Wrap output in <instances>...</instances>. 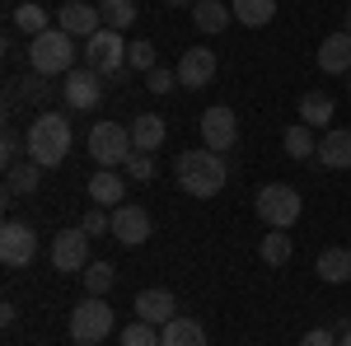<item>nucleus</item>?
<instances>
[{
    "mask_svg": "<svg viewBox=\"0 0 351 346\" xmlns=\"http://www.w3.org/2000/svg\"><path fill=\"white\" fill-rule=\"evenodd\" d=\"M230 14H234V10H225L220 0H197V5H192V24L202 28V33H220V28H230Z\"/></svg>",
    "mask_w": 351,
    "mask_h": 346,
    "instance_id": "a878e982",
    "label": "nucleus"
},
{
    "mask_svg": "<svg viewBox=\"0 0 351 346\" xmlns=\"http://www.w3.org/2000/svg\"><path fill=\"white\" fill-rule=\"evenodd\" d=\"M99 14H104V28L127 33V28L136 24V0H104V5H99Z\"/></svg>",
    "mask_w": 351,
    "mask_h": 346,
    "instance_id": "bb28decb",
    "label": "nucleus"
},
{
    "mask_svg": "<svg viewBox=\"0 0 351 346\" xmlns=\"http://www.w3.org/2000/svg\"><path fill=\"white\" fill-rule=\"evenodd\" d=\"M84 291L89 295H108L112 291V262H89L84 267Z\"/></svg>",
    "mask_w": 351,
    "mask_h": 346,
    "instance_id": "7c9ffc66",
    "label": "nucleus"
},
{
    "mask_svg": "<svg viewBox=\"0 0 351 346\" xmlns=\"http://www.w3.org/2000/svg\"><path fill=\"white\" fill-rule=\"evenodd\" d=\"M89 155L99 169H117L136 155V140H132V127H117V122H94L89 132Z\"/></svg>",
    "mask_w": 351,
    "mask_h": 346,
    "instance_id": "423d86ee",
    "label": "nucleus"
},
{
    "mask_svg": "<svg viewBox=\"0 0 351 346\" xmlns=\"http://www.w3.org/2000/svg\"><path fill=\"white\" fill-rule=\"evenodd\" d=\"M314 271L324 276L328 286L351 281V248H324V253H319V262H314Z\"/></svg>",
    "mask_w": 351,
    "mask_h": 346,
    "instance_id": "412c9836",
    "label": "nucleus"
},
{
    "mask_svg": "<svg viewBox=\"0 0 351 346\" xmlns=\"http://www.w3.org/2000/svg\"><path fill=\"white\" fill-rule=\"evenodd\" d=\"M89 197H94L99 206H122V197H127V178L112 173V169H99V173L89 178Z\"/></svg>",
    "mask_w": 351,
    "mask_h": 346,
    "instance_id": "a211bd4d",
    "label": "nucleus"
},
{
    "mask_svg": "<svg viewBox=\"0 0 351 346\" xmlns=\"http://www.w3.org/2000/svg\"><path fill=\"white\" fill-rule=\"evenodd\" d=\"M258 215H263V225H271V230H291L300 220V192L291 183H267L258 192Z\"/></svg>",
    "mask_w": 351,
    "mask_h": 346,
    "instance_id": "0eeeda50",
    "label": "nucleus"
},
{
    "mask_svg": "<svg viewBox=\"0 0 351 346\" xmlns=\"http://www.w3.org/2000/svg\"><path fill=\"white\" fill-rule=\"evenodd\" d=\"M66 155H71V122H66V112L33 117V127H28V160L43 164V169H56Z\"/></svg>",
    "mask_w": 351,
    "mask_h": 346,
    "instance_id": "f03ea898",
    "label": "nucleus"
},
{
    "mask_svg": "<svg viewBox=\"0 0 351 346\" xmlns=\"http://www.w3.org/2000/svg\"><path fill=\"white\" fill-rule=\"evenodd\" d=\"M173 173H178V187L188 192V197H216L220 187H225V178H230V169H225V160H220L216 150H183L178 155V164H173Z\"/></svg>",
    "mask_w": 351,
    "mask_h": 346,
    "instance_id": "f257e3e1",
    "label": "nucleus"
},
{
    "mask_svg": "<svg viewBox=\"0 0 351 346\" xmlns=\"http://www.w3.org/2000/svg\"><path fill=\"white\" fill-rule=\"evenodd\" d=\"M150 230H155V225H150V211H141V206H127V201H122V206L112 211V239L127 243V248H141V243L150 239Z\"/></svg>",
    "mask_w": 351,
    "mask_h": 346,
    "instance_id": "ddd939ff",
    "label": "nucleus"
},
{
    "mask_svg": "<svg viewBox=\"0 0 351 346\" xmlns=\"http://www.w3.org/2000/svg\"><path fill=\"white\" fill-rule=\"evenodd\" d=\"M136 319L164 328V323L178 319V299H173L169 291H141V295H136Z\"/></svg>",
    "mask_w": 351,
    "mask_h": 346,
    "instance_id": "2eb2a0df",
    "label": "nucleus"
},
{
    "mask_svg": "<svg viewBox=\"0 0 351 346\" xmlns=\"http://www.w3.org/2000/svg\"><path fill=\"white\" fill-rule=\"evenodd\" d=\"M122 346H160V332H155V323L136 319L122 328Z\"/></svg>",
    "mask_w": 351,
    "mask_h": 346,
    "instance_id": "2f4dec72",
    "label": "nucleus"
},
{
    "mask_svg": "<svg viewBox=\"0 0 351 346\" xmlns=\"http://www.w3.org/2000/svg\"><path fill=\"white\" fill-rule=\"evenodd\" d=\"M216 80V52L211 47H188L178 56V84L183 89H206Z\"/></svg>",
    "mask_w": 351,
    "mask_h": 346,
    "instance_id": "f8f14e48",
    "label": "nucleus"
},
{
    "mask_svg": "<svg viewBox=\"0 0 351 346\" xmlns=\"http://www.w3.org/2000/svg\"><path fill=\"white\" fill-rule=\"evenodd\" d=\"M112 323H117V319H112L108 299H104V295H89V299H80V304L71 309V342L99 346L112 332Z\"/></svg>",
    "mask_w": 351,
    "mask_h": 346,
    "instance_id": "39448f33",
    "label": "nucleus"
},
{
    "mask_svg": "<svg viewBox=\"0 0 351 346\" xmlns=\"http://www.w3.org/2000/svg\"><path fill=\"white\" fill-rule=\"evenodd\" d=\"M127 47H132V42H122L117 28H99V33L84 42V61H89L104 80H127Z\"/></svg>",
    "mask_w": 351,
    "mask_h": 346,
    "instance_id": "20e7f679",
    "label": "nucleus"
},
{
    "mask_svg": "<svg viewBox=\"0 0 351 346\" xmlns=\"http://www.w3.org/2000/svg\"><path fill=\"white\" fill-rule=\"evenodd\" d=\"M300 346H337V337H332L328 328H314V332H304V337H300Z\"/></svg>",
    "mask_w": 351,
    "mask_h": 346,
    "instance_id": "4c0bfd02",
    "label": "nucleus"
},
{
    "mask_svg": "<svg viewBox=\"0 0 351 346\" xmlns=\"http://www.w3.org/2000/svg\"><path fill=\"white\" fill-rule=\"evenodd\" d=\"M314 160L324 169H351V132L347 127H332L328 136H319V155Z\"/></svg>",
    "mask_w": 351,
    "mask_h": 346,
    "instance_id": "f3484780",
    "label": "nucleus"
},
{
    "mask_svg": "<svg viewBox=\"0 0 351 346\" xmlns=\"http://www.w3.org/2000/svg\"><path fill=\"white\" fill-rule=\"evenodd\" d=\"M145 89H150V94H173V89H178V71H164V66H155V71L145 75Z\"/></svg>",
    "mask_w": 351,
    "mask_h": 346,
    "instance_id": "72a5a7b5",
    "label": "nucleus"
},
{
    "mask_svg": "<svg viewBox=\"0 0 351 346\" xmlns=\"http://www.w3.org/2000/svg\"><path fill=\"white\" fill-rule=\"evenodd\" d=\"M300 122H304V127H314V132H319V127L328 132V122H332V99L319 94V89H309V94L300 99Z\"/></svg>",
    "mask_w": 351,
    "mask_h": 346,
    "instance_id": "b1692460",
    "label": "nucleus"
},
{
    "mask_svg": "<svg viewBox=\"0 0 351 346\" xmlns=\"http://www.w3.org/2000/svg\"><path fill=\"white\" fill-rule=\"evenodd\" d=\"M19 94L38 103V99H52V84H47V75H38V71H28L24 80H19Z\"/></svg>",
    "mask_w": 351,
    "mask_h": 346,
    "instance_id": "473e14b6",
    "label": "nucleus"
},
{
    "mask_svg": "<svg viewBox=\"0 0 351 346\" xmlns=\"http://www.w3.org/2000/svg\"><path fill=\"white\" fill-rule=\"evenodd\" d=\"M80 230L89 234V239H99V234H112V215H104V206H99V211H84Z\"/></svg>",
    "mask_w": 351,
    "mask_h": 346,
    "instance_id": "f704fd0d",
    "label": "nucleus"
},
{
    "mask_svg": "<svg viewBox=\"0 0 351 346\" xmlns=\"http://www.w3.org/2000/svg\"><path fill=\"white\" fill-rule=\"evenodd\" d=\"M19 150H24V140H19L14 132H5V140H0V160H5V169L19 164Z\"/></svg>",
    "mask_w": 351,
    "mask_h": 346,
    "instance_id": "e433bc0d",
    "label": "nucleus"
},
{
    "mask_svg": "<svg viewBox=\"0 0 351 346\" xmlns=\"http://www.w3.org/2000/svg\"><path fill=\"white\" fill-rule=\"evenodd\" d=\"M234 140H239V122H234V108H225V103L206 108V112H202V145H206V150H216V155H225V150H230Z\"/></svg>",
    "mask_w": 351,
    "mask_h": 346,
    "instance_id": "9d476101",
    "label": "nucleus"
},
{
    "mask_svg": "<svg viewBox=\"0 0 351 346\" xmlns=\"http://www.w3.org/2000/svg\"><path fill=\"white\" fill-rule=\"evenodd\" d=\"M342 80H347V84H351V71H347V75H342Z\"/></svg>",
    "mask_w": 351,
    "mask_h": 346,
    "instance_id": "37998d69",
    "label": "nucleus"
},
{
    "mask_svg": "<svg viewBox=\"0 0 351 346\" xmlns=\"http://www.w3.org/2000/svg\"><path fill=\"white\" fill-rule=\"evenodd\" d=\"M132 140H136L141 155H155V150L164 145V117L160 112H141V117L132 122Z\"/></svg>",
    "mask_w": 351,
    "mask_h": 346,
    "instance_id": "6ab92c4d",
    "label": "nucleus"
},
{
    "mask_svg": "<svg viewBox=\"0 0 351 346\" xmlns=\"http://www.w3.org/2000/svg\"><path fill=\"white\" fill-rule=\"evenodd\" d=\"M160 346H206V328L197 319H173L160 328Z\"/></svg>",
    "mask_w": 351,
    "mask_h": 346,
    "instance_id": "aec40b11",
    "label": "nucleus"
},
{
    "mask_svg": "<svg viewBox=\"0 0 351 346\" xmlns=\"http://www.w3.org/2000/svg\"><path fill=\"white\" fill-rule=\"evenodd\" d=\"M33 258H38V234H33V225L5 220V230H0V262L5 267H28Z\"/></svg>",
    "mask_w": 351,
    "mask_h": 346,
    "instance_id": "6e6552de",
    "label": "nucleus"
},
{
    "mask_svg": "<svg viewBox=\"0 0 351 346\" xmlns=\"http://www.w3.org/2000/svg\"><path fill=\"white\" fill-rule=\"evenodd\" d=\"M164 5H178V10H183V5H188V10H192V5H197V0H164Z\"/></svg>",
    "mask_w": 351,
    "mask_h": 346,
    "instance_id": "ea45409f",
    "label": "nucleus"
},
{
    "mask_svg": "<svg viewBox=\"0 0 351 346\" xmlns=\"http://www.w3.org/2000/svg\"><path fill=\"white\" fill-rule=\"evenodd\" d=\"M319 71L328 75H347L351 71V33H328L324 42H319Z\"/></svg>",
    "mask_w": 351,
    "mask_h": 346,
    "instance_id": "dca6fc26",
    "label": "nucleus"
},
{
    "mask_svg": "<svg viewBox=\"0 0 351 346\" xmlns=\"http://www.w3.org/2000/svg\"><path fill=\"white\" fill-rule=\"evenodd\" d=\"M89 262H94V258H89V234H84L80 225L61 230L52 239V267L56 271H84Z\"/></svg>",
    "mask_w": 351,
    "mask_h": 346,
    "instance_id": "9b49d317",
    "label": "nucleus"
},
{
    "mask_svg": "<svg viewBox=\"0 0 351 346\" xmlns=\"http://www.w3.org/2000/svg\"><path fill=\"white\" fill-rule=\"evenodd\" d=\"M19 319V314H14V304H10V299H5V304H0V323H5V328H10V323Z\"/></svg>",
    "mask_w": 351,
    "mask_h": 346,
    "instance_id": "58836bf2",
    "label": "nucleus"
},
{
    "mask_svg": "<svg viewBox=\"0 0 351 346\" xmlns=\"http://www.w3.org/2000/svg\"><path fill=\"white\" fill-rule=\"evenodd\" d=\"M342 28H347V33H351V10H347V19H342Z\"/></svg>",
    "mask_w": 351,
    "mask_h": 346,
    "instance_id": "79ce46f5",
    "label": "nucleus"
},
{
    "mask_svg": "<svg viewBox=\"0 0 351 346\" xmlns=\"http://www.w3.org/2000/svg\"><path fill=\"white\" fill-rule=\"evenodd\" d=\"M14 28H19V33H28V38L47 33V10H43L38 0H24V5L14 10Z\"/></svg>",
    "mask_w": 351,
    "mask_h": 346,
    "instance_id": "cd10ccee",
    "label": "nucleus"
},
{
    "mask_svg": "<svg viewBox=\"0 0 351 346\" xmlns=\"http://www.w3.org/2000/svg\"><path fill=\"white\" fill-rule=\"evenodd\" d=\"M337 346H351V332H342V337H337Z\"/></svg>",
    "mask_w": 351,
    "mask_h": 346,
    "instance_id": "a19ab883",
    "label": "nucleus"
},
{
    "mask_svg": "<svg viewBox=\"0 0 351 346\" xmlns=\"http://www.w3.org/2000/svg\"><path fill=\"white\" fill-rule=\"evenodd\" d=\"M122 169H127V178H136V183H150V178H155V164H150V155H141V150H136Z\"/></svg>",
    "mask_w": 351,
    "mask_h": 346,
    "instance_id": "c9c22d12",
    "label": "nucleus"
},
{
    "mask_svg": "<svg viewBox=\"0 0 351 346\" xmlns=\"http://www.w3.org/2000/svg\"><path fill=\"white\" fill-rule=\"evenodd\" d=\"M258 253H263V262H267V267H281V262H291L295 248H291V234H286V230H271L267 239L258 243Z\"/></svg>",
    "mask_w": 351,
    "mask_h": 346,
    "instance_id": "c85d7f7f",
    "label": "nucleus"
},
{
    "mask_svg": "<svg viewBox=\"0 0 351 346\" xmlns=\"http://www.w3.org/2000/svg\"><path fill=\"white\" fill-rule=\"evenodd\" d=\"M127 66L141 71V75H150V71H155V42H150V38H136L132 47H127Z\"/></svg>",
    "mask_w": 351,
    "mask_h": 346,
    "instance_id": "c756f323",
    "label": "nucleus"
},
{
    "mask_svg": "<svg viewBox=\"0 0 351 346\" xmlns=\"http://www.w3.org/2000/svg\"><path fill=\"white\" fill-rule=\"evenodd\" d=\"M66 108L71 112H89V108H99V99H104V75L94 71V66H75L71 75H66Z\"/></svg>",
    "mask_w": 351,
    "mask_h": 346,
    "instance_id": "1a4fd4ad",
    "label": "nucleus"
},
{
    "mask_svg": "<svg viewBox=\"0 0 351 346\" xmlns=\"http://www.w3.org/2000/svg\"><path fill=\"white\" fill-rule=\"evenodd\" d=\"M281 145H286V155H291V160H314V155H319V136H314V127H304V122L286 127Z\"/></svg>",
    "mask_w": 351,
    "mask_h": 346,
    "instance_id": "5701e85b",
    "label": "nucleus"
},
{
    "mask_svg": "<svg viewBox=\"0 0 351 346\" xmlns=\"http://www.w3.org/2000/svg\"><path fill=\"white\" fill-rule=\"evenodd\" d=\"M56 24L66 28L71 38H94L99 33V24H104V14H99V5H89V0H66L61 5V14H56Z\"/></svg>",
    "mask_w": 351,
    "mask_h": 346,
    "instance_id": "4468645a",
    "label": "nucleus"
},
{
    "mask_svg": "<svg viewBox=\"0 0 351 346\" xmlns=\"http://www.w3.org/2000/svg\"><path fill=\"white\" fill-rule=\"evenodd\" d=\"M10 178H5V201H14L19 192H33V187L43 183V164H33V160H19L14 169H5Z\"/></svg>",
    "mask_w": 351,
    "mask_h": 346,
    "instance_id": "4be33fe9",
    "label": "nucleus"
},
{
    "mask_svg": "<svg viewBox=\"0 0 351 346\" xmlns=\"http://www.w3.org/2000/svg\"><path fill=\"white\" fill-rule=\"evenodd\" d=\"M75 38L66 33V28H47V33H38V38H28V71H38V75H71L75 66Z\"/></svg>",
    "mask_w": 351,
    "mask_h": 346,
    "instance_id": "7ed1b4c3",
    "label": "nucleus"
},
{
    "mask_svg": "<svg viewBox=\"0 0 351 346\" xmlns=\"http://www.w3.org/2000/svg\"><path fill=\"white\" fill-rule=\"evenodd\" d=\"M230 10H234V19L243 28H267L276 19V0H234Z\"/></svg>",
    "mask_w": 351,
    "mask_h": 346,
    "instance_id": "393cba45",
    "label": "nucleus"
}]
</instances>
